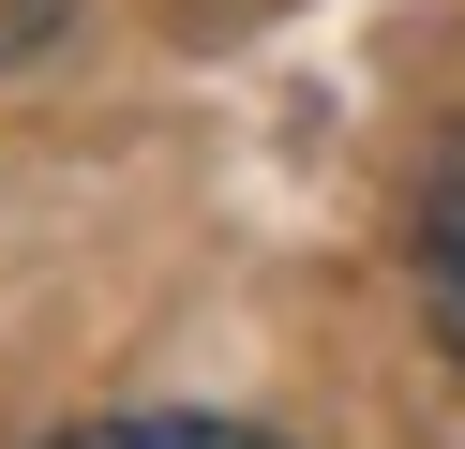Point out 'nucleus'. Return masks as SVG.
Wrapping results in <instances>:
<instances>
[{
  "mask_svg": "<svg viewBox=\"0 0 465 449\" xmlns=\"http://www.w3.org/2000/svg\"><path fill=\"white\" fill-rule=\"evenodd\" d=\"M45 449H285L255 419H91V434H45Z\"/></svg>",
  "mask_w": 465,
  "mask_h": 449,
  "instance_id": "obj_1",
  "label": "nucleus"
},
{
  "mask_svg": "<svg viewBox=\"0 0 465 449\" xmlns=\"http://www.w3.org/2000/svg\"><path fill=\"white\" fill-rule=\"evenodd\" d=\"M75 30V0H0V75H15V60H45Z\"/></svg>",
  "mask_w": 465,
  "mask_h": 449,
  "instance_id": "obj_3",
  "label": "nucleus"
},
{
  "mask_svg": "<svg viewBox=\"0 0 465 449\" xmlns=\"http://www.w3.org/2000/svg\"><path fill=\"white\" fill-rule=\"evenodd\" d=\"M420 285H435V329H450V359H465V165L435 180V225H420Z\"/></svg>",
  "mask_w": 465,
  "mask_h": 449,
  "instance_id": "obj_2",
  "label": "nucleus"
}]
</instances>
